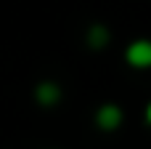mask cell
Segmentation results:
<instances>
[{"label":"cell","mask_w":151,"mask_h":149,"mask_svg":"<svg viewBox=\"0 0 151 149\" xmlns=\"http://www.w3.org/2000/svg\"><path fill=\"white\" fill-rule=\"evenodd\" d=\"M125 61L133 69H151V40L138 37L125 48Z\"/></svg>","instance_id":"obj_1"},{"label":"cell","mask_w":151,"mask_h":149,"mask_svg":"<svg viewBox=\"0 0 151 149\" xmlns=\"http://www.w3.org/2000/svg\"><path fill=\"white\" fill-rule=\"evenodd\" d=\"M122 120H125V112H122V107H119V104H114V101L101 104V107H98V112H96V125H98L101 131H106V133L117 131V128L122 125Z\"/></svg>","instance_id":"obj_2"},{"label":"cell","mask_w":151,"mask_h":149,"mask_svg":"<svg viewBox=\"0 0 151 149\" xmlns=\"http://www.w3.org/2000/svg\"><path fill=\"white\" fill-rule=\"evenodd\" d=\"M61 96H64V91L56 80H40L35 85V99L40 107H56L61 101Z\"/></svg>","instance_id":"obj_3"},{"label":"cell","mask_w":151,"mask_h":149,"mask_svg":"<svg viewBox=\"0 0 151 149\" xmlns=\"http://www.w3.org/2000/svg\"><path fill=\"white\" fill-rule=\"evenodd\" d=\"M85 40H88V48H93V51H101V48H106V45H109V40H111V32H109V27H104L101 21H96V24H90V27H88V32H85Z\"/></svg>","instance_id":"obj_4"},{"label":"cell","mask_w":151,"mask_h":149,"mask_svg":"<svg viewBox=\"0 0 151 149\" xmlns=\"http://www.w3.org/2000/svg\"><path fill=\"white\" fill-rule=\"evenodd\" d=\"M146 123H149V125H151V101H149V104H146Z\"/></svg>","instance_id":"obj_5"}]
</instances>
